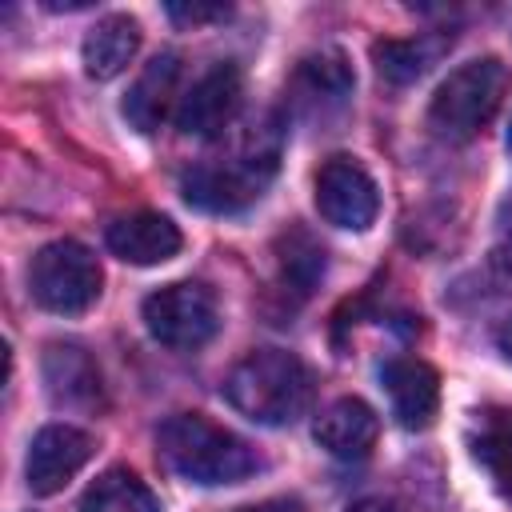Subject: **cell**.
<instances>
[{
    "instance_id": "1",
    "label": "cell",
    "mask_w": 512,
    "mask_h": 512,
    "mask_svg": "<svg viewBox=\"0 0 512 512\" xmlns=\"http://www.w3.org/2000/svg\"><path fill=\"white\" fill-rule=\"evenodd\" d=\"M156 448H160V460L168 464V472H176L180 480L200 484V488L240 484L260 468L256 452L236 432L212 424L200 412L168 416L156 432Z\"/></svg>"
},
{
    "instance_id": "2",
    "label": "cell",
    "mask_w": 512,
    "mask_h": 512,
    "mask_svg": "<svg viewBox=\"0 0 512 512\" xmlns=\"http://www.w3.org/2000/svg\"><path fill=\"white\" fill-rule=\"evenodd\" d=\"M224 396L240 416L280 428L312 404V372L284 348H256L224 376Z\"/></svg>"
},
{
    "instance_id": "3",
    "label": "cell",
    "mask_w": 512,
    "mask_h": 512,
    "mask_svg": "<svg viewBox=\"0 0 512 512\" xmlns=\"http://www.w3.org/2000/svg\"><path fill=\"white\" fill-rule=\"evenodd\" d=\"M272 172H276V140L264 128H252L236 156L188 168L180 192L188 204L204 212H240L264 196Z\"/></svg>"
},
{
    "instance_id": "4",
    "label": "cell",
    "mask_w": 512,
    "mask_h": 512,
    "mask_svg": "<svg viewBox=\"0 0 512 512\" xmlns=\"http://www.w3.org/2000/svg\"><path fill=\"white\" fill-rule=\"evenodd\" d=\"M512 84V72L496 56H480L448 72V80L436 88L428 104V124L444 140H472L504 104V92Z\"/></svg>"
},
{
    "instance_id": "5",
    "label": "cell",
    "mask_w": 512,
    "mask_h": 512,
    "mask_svg": "<svg viewBox=\"0 0 512 512\" xmlns=\"http://www.w3.org/2000/svg\"><path fill=\"white\" fill-rule=\"evenodd\" d=\"M100 284H104V272H100L96 256L76 240L44 244L28 268L32 300L48 312H60V316L88 312L100 300Z\"/></svg>"
},
{
    "instance_id": "6",
    "label": "cell",
    "mask_w": 512,
    "mask_h": 512,
    "mask_svg": "<svg viewBox=\"0 0 512 512\" xmlns=\"http://www.w3.org/2000/svg\"><path fill=\"white\" fill-rule=\"evenodd\" d=\"M144 324L168 348H200L220 328V304L208 284L176 280L144 300Z\"/></svg>"
},
{
    "instance_id": "7",
    "label": "cell",
    "mask_w": 512,
    "mask_h": 512,
    "mask_svg": "<svg viewBox=\"0 0 512 512\" xmlns=\"http://www.w3.org/2000/svg\"><path fill=\"white\" fill-rule=\"evenodd\" d=\"M316 208H320V216L328 224L364 232L380 212V192H376L372 176L356 160L332 156L316 172Z\"/></svg>"
},
{
    "instance_id": "8",
    "label": "cell",
    "mask_w": 512,
    "mask_h": 512,
    "mask_svg": "<svg viewBox=\"0 0 512 512\" xmlns=\"http://www.w3.org/2000/svg\"><path fill=\"white\" fill-rule=\"evenodd\" d=\"M244 100V76L236 64H212L180 100L176 108V128L184 136H216L224 132Z\"/></svg>"
},
{
    "instance_id": "9",
    "label": "cell",
    "mask_w": 512,
    "mask_h": 512,
    "mask_svg": "<svg viewBox=\"0 0 512 512\" xmlns=\"http://www.w3.org/2000/svg\"><path fill=\"white\" fill-rule=\"evenodd\" d=\"M92 456V436L72 428V424H48L36 432L32 448H28V488L36 496H52L60 492Z\"/></svg>"
},
{
    "instance_id": "10",
    "label": "cell",
    "mask_w": 512,
    "mask_h": 512,
    "mask_svg": "<svg viewBox=\"0 0 512 512\" xmlns=\"http://www.w3.org/2000/svg\"><path fill=\"white\" fill-rule=\"evenodd\" d=\"M352 68L340 52H312L288 76V104L300 116H328L352 96Z\"/></svg>"
},
{
    "instance_id": "11",
    "label": "cell",
    "mask_w": 512,
    "mask_h": 512,
    "mask_svg": "<svg viewBox=\"0 0 512 512\" xmlns=\"http://www.w3.org/2000/svg\"><path fill=\"white\" fill-rule=\"evenodd\" d=\"M392 416L400 420V428H428L436 408H440V376L432 364L416 360V356H396L380 368Z\"/></svg>"
},
{
    "instance_id": "12",
    "label": "cell",
    "mask_w": 512,
    "mask_h": 512,
    "mask_svg": "<svg viewBox=\"0 0 512 512\" xmlns=\"http://www.w3.org/2000/svg\"><path fill=\"white\" fill-rule=\"evenodd\" d=\"M108 248L112 256L128 264H164L180 252V228L160 212H128L108 224Z\"/></svg>"
},
{
    "instance_id": "13",
    "label": "cell",
    "mask_w": 512,
    "mask_h": 512,
    "mask_svg": "<svg viewBox=\"0 0 512 512\" xmlns=\"http://www.w3.org/2000/svg\"><path fill=\"white\" fill-rule=\"evenodd\" d=\"M316 444L324 452H332L336 460H364L380 436V420L376 412L356 400V396H344L336 404H328L320 416H316V428H312Z\"/></svg>"
},
{
    "instance_id": "14",
    "label": "cell",
    "mask_w": 512,
    "mask_h": 512,
    "mask_svg": "<svg viewBox=\"0 0 512 512\" xmlns=\"http://www.w3.org/2000/svg\"><path fill=\"white\" fill-rule=\"evenodd\" d=\"M44 380L56 404L68 408H96L100 404V372L92 356L76 344H52L44 352Z\"/></svg>"
},
{
    "instance_id": "15",
    "label": "cell",
    "mask_w": 512,
    "mask_h": 512,
    "mask_svg": "<svg viewBox=\"0 0 512 512\" xmlns=\"http://www.w3.org/2000/svg\"><path fill=\"white\" fill-rule=\"evenodd\" d=\"M140 48V24L132 16H104L88 36H84V72L92 80H112L128 68V60Z\"/></svg>"
},
{
    "instance_id": "16",
    "label": "cell",
    "mask_w": 512,
    "mask_h": 512,
    "mask_svg": "<svg viewBox=\"0 0 512 512\" xmlns=\"http://www.w3.org/2000/svg\"><path fill=\"white\" fill-rule=\"evenodd\" d=\"M176 76H180V56L176 52H160L156 60H148V68L132 84L128 100H124V116L140 132H156L160 120L168 116V104H172V92H176Z\"/></svg>"
},
{
    "instance_id": "17",
    "label": "cell",
    "mask_w": 512,
    "mask_h": 512,
    "mask_svg": "<svg viewBox=\"0 0 512 512\" xmlns=\"http://www.w3.org/2000/svg\"><path fill=\"white\" fill-rule=\"evenodd\" d=\"M472 456L496 484L504 500H512V408H488L480 412L472 428Z\"/></svg>"
},
{
    "instance_id": "18",
    "label": "cell",
    "mask_w": 512,
    "mask_h": 512,
    "mask_svg": "<svg viewBox=\"0 0 512 512\" xmlns=\"http://www.w3.org/2000/svg\"><path fill=\"white\" fill-rule=\"evenodd\" d=\"M80 512H160L156 492L128 468H108L80 500Z\"/></svg>"
},
{
    "instance_id": "19",
    "label": "cell",
    "mask_w": 512,
    "mask_h": 512,
    "mask_svg": "<svg viewBox=\"0 0 512 512\" xmlns=\"http://www.w3.org/2000/svg\"><path fill=\"white\" fill-rule=\"evenodd\" d=\"M440 52V40H380L372 44V60H376V72L392 84H408L416 76L428 72V64L436 60Z\"/></svg>"
},
{
    "instance_id": "20",
    "label": "cell",
    "mask_w": 512,
    "mask_h": 512,
    "mask_svg": "<svg viewBox=\"0 0 512 512\" xmlns=\"http://www.w3.org/2000/svg\"><path fill=\"white\" fill-rule=\"evenodd\" d=\"M280 276L284 284H292L296 292H312V284L324 276V248L308 236V232H292L280 240Z\"/></svg>"
},
{
    "instance_id": "21",
    "label": "cell",
    "mask_w": 512,
    "mask_h": 512,
    "mask_svg": "<svg viewBox=\"0 0 512 512\" xmlns=\"http://www.w3.org/2000/svg\"><path fill=\"white\" fill-rule=\"evenodd\" d=\"M168 16L180 24H208V20H224L228 4H168Z\"/></svg>"
},
{
    "instance_id": "22",
    "label": "cell",
    "mask_w": 512,
    "mask_h": 512,
    "mask_svg": "<svg viewBox=\"0 0 512 512\" xmlns=\"http://www.w3.org/2000/svg\"><path fill=\"white\" fill-rule=\"evenodd\" d=\"M236 512H304L296 500H264V504H248V508H236Z\"/></svg>"
},
{
    "instance_id": "23",
    "label": "cell",
    "mask_w": 512,
    "mask_h": 512,
    "mask_svg": "<svg viewBox=\"0 0 512 512\" xmlns=\"http://www.w3.org/2000/svg\"><path fill=\"white\" fill-rule=\"evenodd\" d=\"M348 512H396L392 500H380V496H368V500H356Z\"/></svg>"
},
{
    "instance_id": "24",
    "label": "cell",
    "mask_w": 512,
    "mask_h": 512,
    "mask_svg": "<svg viewBox=\"0 0 512 512\" xmlns=\"http://www.w3.org/2000/svg\"><path fill=\"white\" fill-rule=\"evenodd\" d=\"M496 348H500V352L512 360V320H504V324L496 328Z\"/></svg>"
},
{
    "instance_id": "25",
    "label": "cell",
    "mask_w": 512,
    "mask_h": 512,
    "mask_svg": "<svg viewBox=\"0 0 512 512\" xmlns=\"http://www.w3.org/2000/svg\"><path fill=\"white\" fill-rule=\"evenodd\" d=\"M508 152H512V124H508Z\"/></svg>"
}]
</instances>
